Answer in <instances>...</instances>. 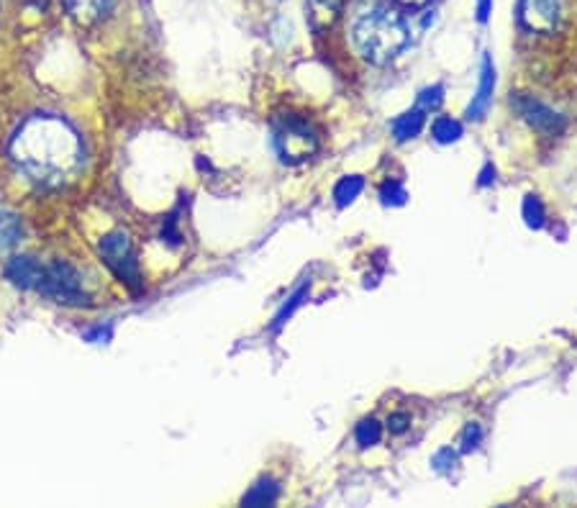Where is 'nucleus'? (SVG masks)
<instances>
[{
	"mask_svg": "<svg viewBox=\"0 0 577 508\" xmlns=\"http://www.w3.org/2000/svg\"><path fill=\"white\" fill-rule=\"evenodd\" d=\"M11 154L21 173L46 188L73 180L82 165L77 131L57 115H34L13 136Z\"/></svg>",
	"mask_w": 577,
	"mask_h": 508,
	"instance_id": "nucleus-1",
	"label": "nucleus"
},
{
	"mask_svg": "<svg viewBox=\"0 0 577 508\" xmlns=\"http://www.w3.org/2000/svg\"><path fill=\"white\" fill-rule=\"evenodd\" d=\"M411 31L403 15L392 8L375 5L362 11L352 23V42L373 65H388L406 49Z\"/></svg>",
	"mask_w": 577,
	"mask_h": 508,
	"instance_id": "nucleus-2",
	"label": "nucleus"
},
{
	"mask_svg": "<svg viewBox=\"0 0 577 508\" xmlns=\"http://www.w3.org/2000/svg\"><path fill=\"white\" fill-rule=\"evenodd\" d=\"M38 292H44L46 298L57 300L65 306H90V292L85 290L82 277L73 265L67 262H52L44 265L42 283H38Z\"/></svg>",
	"mask_w": 577,
	"mask_h": 508,
	"instance_id": "nucleus-3",
	"label": "nucleus"
},
{
	"mask_svg": "<svg viewBox=\"0 0 577 508\" xmlns=\"http://www.w3.org/2000/svg\"><path fill=\"white\" fill-rule=\"evenodd\" d=\"M275 150L282 162L296 165V162L313 157L315 150H319V136H315L311 123L288 115L275 126Z\"/></svg>",
	"mask_w": 577,
	"mask_h": 508,
	"instance_id": "nucleus-4",
	"label": "nucleus"
},
{
	"mask_svg": "<svg viewBox=\"0 0 577 508\" xmlns=\"http://www.w3.org/2000/svg\"><path fill=\"white\" fill-rule=\"evenodd\" d=\"M100 257L129 290L142 288V275H138L134 250H131L129 236L123 231H113L100 242Z\"/></svg>",
	"mask_w": 577,
	"mask_h": 508,
	"instance_id": "nucleus-5",
	"label": "nucleus"
},
{
	"mask_svg": "<svg viewBox=\"0 0 577 508\" xmlns=\"http://www.w3.org/2000/svg\"><path fill=\"white\" fill-rule=\"evenodd\" d=\"M513 106H515V111H519L523 119H526L536 131H542V134L557 136L559 131L565 129V119H562L559 113H554L550 106H544L542 100L515 98Z\"/></svg>",
	"mask_w": 577,
	"mask_h": 508,
	"instance_id": "nucleus-6",
	"label": "nucleus"
},
{
	"mask_svg": "<svg viewBox=\"0 0 577 508\" xmlns=\"http://www.w3.org/2000/svg\"><path fill=\"white\" fill-rule=\"evenodd\" d=\"M521 21L531 31L550 34L559 21V0H521Z\"/></svg>",
	"mask_w": 577,
	"mask_h": 508,
	"instance_id": "nucleus-7",
	"label": "nucleus"
},
{
	"mask_svg": "<svg viewBox=\"0 0 577 508\" xmlns=\"http://www.w3.org/2000/svg\"><path fill=\"white\" fill-rule=\"evenodd\" d=\"M492 88H496V69H492L490 54H485L482 67H480V85H477L473 103H469V108H467V119L480 121L482 115L488 113L490 100H492Z\"/></svg>",
	"mask_w": 577,
	"mask_h": 508,
	"instance_id": "nucleus-8",
	"label": "nucleus"
},
{
	"mask_svg": "<svg viewBox=\"0 0 577 508\" xmlns=\"http://www.w3.org/2000/svg\"><path fill=\"white\" fill-rule=\"evenodd\" d=\"M44 275V265L36 257H29V254H21V257H13L5 267V277L19 288H38Z\"/></svg>",
	"mask_w": 577,
	"mask_h": 508,
	"instance_id": "nucleus-9",
	"label": "nucleus"
},
{
	"mask_svg": "<svg viewBox=\"0 0 577 508\" xmlns=\"http://www.w3.org/2000/svg\"><path fill=\"white\" fill-rule=\"evenodd\" d=\"M423 123H426V115H423L421 108H413V111L398 115V119L390 123L392 136H396L398 142H408V139H415L421 134Z\"/></svg>",
	"mask_w": 577,
	"mask_h": 508,
	"instance_id": "nucleus-10",
	"label": "nucleus"
},
{
	"mask_svg": "<svg viewBox=\"0 0 577 508\" xmlns=\"http://www.w3.org/2000/svg\"><path fill=\"white\" fill-rule=\"evenodd\" d=\"M67 11L73 13L75 21L80 23H92L108 11L111 0H65Z\"/></svg>",
	"mask_w": 577,
	"mask_h": 508,
	"instance_id": "nucleus-11",
	"label": "nucleus"
},
{
	"mask_svg": "<svg viewBox=\"0 0 577 508\" xmlns=\"http://www.w3.org/2000/svg\"><path fill=\"white\" fill-rule=\"evenodd\" d=\"M277 496H280V485H277L275 481H269V477H265V481L252 485V490L246 493L242 504L244 506H273Z\"/></svg>",
	"mask_w": 577,
	"mask_h": 508,
	"instance_id": "nucleus-12",
	"label": "nucleus"
},
{
	"mask_svg": "<svg viewBox=\"0 0 577 508\" xmlns=\"http://www.w3.org/2000/svg\"><path fill=\"white\" fill-rule=\"evenodd\" d=\"M308 8H311L315 26L323 29L334 23L339 11H342V0H308Z\"/></svg>",
	"mask_w": 577,
	"mask_h": 508,
	"instance_id": "nucleus-13",
	"label": "nucleus"
},
{
	"mask_svg": "<svg viewBox=\"0 0 577 508\" xmlns=\"http://www.w3.org/2000/svg\"><path fill=\"white\" fill-rule=\"evenodd\" d=\"M365 190V180H362L359 175H349V177H342V180L336 183L334 188V198H336V206H349L354 203V198H359V192Z\"/></svg>",
	"mask_w": 577,
	"mask_h": 508,
	"instance_id": "nucleus-14",
	"label": "nucleus"
},
{
	"mask_svg": "<svg viewBox=\"0 0 577 508\" xmlns=\"http://www.w3.org/2000/svg\"><path fill=\"white\" fill-rule=\"evenodd\" d=\"M431 136H434L439 144L459 142V136H462V123H459V121H454L452 115H439V119L434 121V126H431Z\"/></svg>",
	"mask_w": 577,
	"mask_h": 508,
	"instance_id": "nucleus-15",
	"label": "nucleus"
},
{
	"mask_svg": "<svg viewBox=\"0 0 577 508\" xmlns=\"http://www.w3.org/2000/svg\"><path fill=\"white\" fill-rule=\"evenodd\" d=\"M21 231L23 229H21L19 216L0 211V250H5V246H13L15 242H19Z\"/></svg>",
	"mask_w": 577,
	"mask_h": 508,
	"instance_id": "nucleus-16",
	"label": "nucleus"
},
{
	"mask_svg": "<svg viewBox=\"0 0 577 508\" xmlns=\"http://www.w3.org/2000/svg\"><path fill=\"white\" fill-rule=\"evenodd\" d=\"M354 439H357V444L362 446V450H367V446L380 444L382 427H380V423H377L375 419L359 421V423H357V431H354Z\"/></svg>",
	"mask_w": 577,
	"mask_h": 508,
	"instance_id": "nucleus-17",
	"label": "nucleus"
},
{
	"mask_svg": "<svg viewBox=\"0 0 577 508\" xmlns=\"http://www.w3.org/2000/svg\"><path fill=\"white\" fill-rule=\"evenodd\" d=\"M523 219H526L529 227L539 229L544 223V208L542 203H539L536 196H529L526 200H523Z\"/></svg>",
	"mask_w": 577,
	"mask_h": 508,
	"instance_id": "nucleus-18",
	"label": "nucleus"
},
{
	"mask_svg": "<svg viewBox=\"0 0 577 508\" xmlns=\"http://www.w3.org/2000/svg\"><path fill=\"white\" fill-rule=\"evenodd\" d=\"M444 103V88L442 85H434V88H426L421 92V98H419V108L423 113L426 111H436L439 106Z\"/></svg>",
	"mask_w": 577,
	"mask_h": 508,
	"instance_id": "nucleus-19",
	"label": "nucleus"
},
{
	"mask_svg": "<svg viewBox=\"0 0 577 508\" xmlns=\"http://www.w3.org/2000/svg\"><path fill=\"white\" fill-rule=\"evenodd\" d=\"M380 198L382 203H392V206H400L406 200V190L400 188L398 183H385L382 190H380Z\"/></svg>",
	"mask_w": 577,
	"mask_h": 508,
	"instance_id": "nucleus-20",
	"label": "nucleus"
},
{
	"mask_svg": "<svg viewBox=\"0 0 577 508\" xmlns=\"http://www.w3.org/2000/svg\"><path fill=\"white\" fill-rule=\"evenodd\" d=\"M480 439H482V429L477 427V423H467L465 431H462V452L475 450V446L480 444Z\"/></svg>",
	"mask_w": 577,
	"mask_h": 508,
	"instance_id": "nucleus-21",
	"label": "nucleus"
},
{
	"mask_svg": "<svg viewBox=\"0 0 577 508\" xmlns=\"http://www.w3.org/2000/svg\"><path fill=\"white\" fill-rule=\"evenodd\" d=\"M303 296H306V288H300V290L296 292V296L290 298V303H285L282 311L277 313V319H275V327H273V329H280V327H282L285 319H288V316H290L292 311H296V308H298L300 303H303Z\"/></svg>",
	"mask_w": 577,
	"mask_h": 508,
	"instance_id": "nucleus-22",
	"label": "nucleus"
},
{
	"mask_svg": "<svg viewBox=\"0 0 577 508\" xmlns=\"http://www.w3.org/2000/svg\"><path fill=\"white\" fill-rule=\"evenodd\" d=\"M408 423H411V416L403 413V411H398V413L390 416L388 427H390L392 434H403V431L408 429Z\"/></svg>",
	"mask_w": 577,
	"mask_h": 508,
	"instance_id": "nucleus-23",
	"label": "nucleus"
},
{
	"mask_svg": "<svg viewBox=\"0 0 577 508\" xmlns=\"http://www.w3.org/2000/svg\"><path fill=\"white\" fill-rule=\"evenodd\" d=\"M454 460H457V454H454V452L450 450V446H446V450L436 452V457H434V467H436V470H450V465H452Z\"/></svg>",
	"mask_w": 577,
	"mask_h": 508,
	"instance_id": "nucleus-24",
	"label": "nucleus"
},
{
	"mask_svg": "<svg viewBox=\"0 0 577 508\" xmlns=\"http://www.w3.org/2000/svg\"><path fill=\"white\" fill-rule=\"evenodd\" d=\"M492 8V0H477V21H488Z\"/></svg>",
	"mask_w": 577,
	"mask_h": 508,
	"instance_id": "nucleus-25",
	"label": "nucleus"
},
{
	"mask_svg": "<svg viewBox=\"0 0 577 508\" xmlns=\"http://www.w3.org/2000/svg\"><path fill=\"white\" fill-rule=\"evenodd\" d=\"M85 336H88L90 342H100V339H108V336H111V329H106V331H103V327H98L96 331H88V334H85Z\"/></svg>",
	"mask_w": 577,
	"mask_h": 508,
	"instance_id": "nucleus-26",
	"label": "nucleus"
},
{
	"mask_svg": "<svg viewBox=\"0 0 577 508\" xmlns=\"http://www.w3.org/2000/svg\"><path fill=\"white\" fill-rule=\"evenodd\" d=\"M400 3H403V5H411V8H421V5H426L429 0H400Z\"/></svg>",
	"mask_w": 577,
	"mask_h": 508,
	"instance_id": "nucleus-27",
	"label": "nucleus"
}]
</instances>
